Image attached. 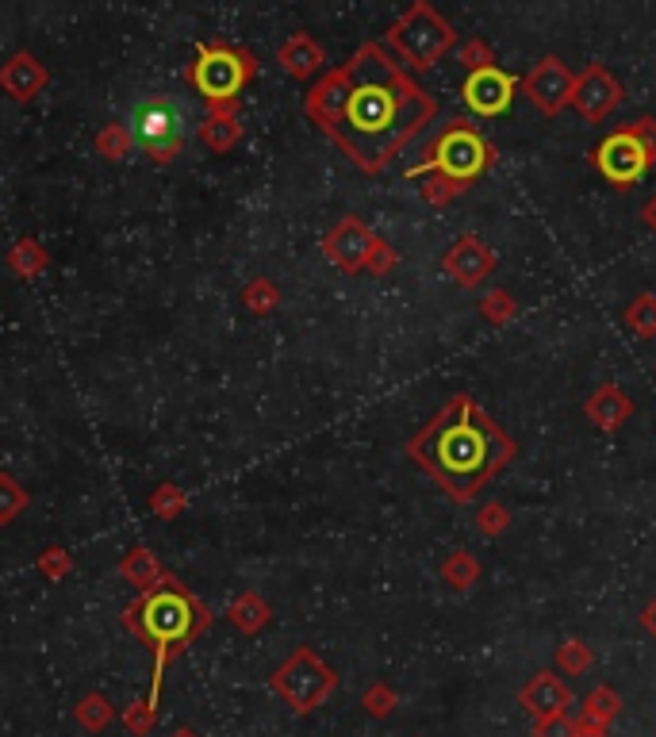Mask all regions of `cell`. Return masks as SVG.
Masks as SVG:
<instances>
[{"label": "cell", "instance_id": "cell-1", "mask_svg": "<svg viewBox=\"0 0 656 737\" xmlns=\"http://www.w3.org/2000/svg\"><path fill=\"white\" fill-rule=\"evenodd\" d=\"M349 77V104L331 131L357 166L377 174L434 120L437 104L380 43H365L357 51Z\"/></svg>", "mask_w": 656, "mask_h": 737}, {"label": "cell", "instance_id": "cell-2", "mask_svg": "<svg viewBox=\"0 0 656 737\" xmlns=\"http://www.w3.org/2000/svg\"><path fill=\"white\" fill-rule=\"evenodd\" d=\"M408 454L453 495L468 503L507 461L514 457V442L476 407L468 395H457L442 415L408 446Z\"/></svg>", "mask_w": 656, "mask_h": 737}, {"label": "cell", "instance_id": "cell-3", "mask_svg": "<svg viewBox=\"0 0 656 737\" xmlns=\"http://www.w3.org/2000/svg\"><path fill=\"white\" fill-rule=\"evenodd\" d=\"M491 166V146L480 131H472L468 123L453 120L442 135L434 138L431 154H426L419 166L408 169V177H434L426 200L431 204H445L457 192H465L483 169Z\"/></svg>", "mask_w": 656, "mask_h": 737}, {"label": "cell", "instance_id": "cell-4", "mask_svg": "<svg viewBox=\"0 0 656 737\" xmlns=\"http://www.w3.org/2000/svg\"><path fill=\"white\" fill-rule=\"evenodd\" d=\"M388 43L396 46L403 62H408L415 74H426L434 62H442L445 51L457 46V31L445 15H437L426 0H415L400 20L388 31Z\"/></svg>", "mask_w": 656, "mask_h": 737}, {"label": "cell", "instance_id": "cell-5", "mask_svg": "<svg viewBox=\"0 0 656 737\" xmlns=\"http://www.w3.org/2000/svg\"><path fill=\"white\" fill-rule=\"evenodd\" d=\"M131 135L138 150L154 158H174L189 138V108L174 97H146L131 112Z\"/></svg>", "mask_w": 656, "mask_h": 737}, {"label": "cell", "instance_id": "cell-6", "mask_svg": "<svg viewBox=\"0 0 656 737\" xmlns=\"http://www.w3.org/2000/svg\"><path fill=\"white\" fill-rule=\"evenodd\" d=\"M591 161H596V169L614 185V189H630V185H637L645 177V169L653 166L649 154H645V146L637 143V135L630 127L611 131V135L599 143V150L591 154Z\"/></svg>", "mask_w": 656, "mask_h": 737}, {"label": "cell", "instance_id": "cell-7", "mask_svg": "<svg viewBox=\"0 0 656 737\" xmlns=\"http://www.w3.org/2000/svg\"><path fill=\"white\" fill-rule=\"evenodd\" d=\"M143 626L154 641H158V672L166 665V649L185 641L192 634V603L177 592H158L146 600L143 607Z\"/></svg>", "mask_w": 656, "mask_h": 737}, {"label": "cell", "instance_id": "cell-8", "mask_svg": "<svg viewBox=\"0 0 656 737\" xmlns=\"http://www.w3.org/2000/svg\"><path fill=\"white\" fill-rule=\"evenodd\" d=\"M514 89H519V77L507 74V69H499V66H488V69H476V74L465 77L460 100H465L468 112L483 115V120H496V115H503L507 108L514 104Z\"/></svg>", "mask_w": 656, "mask_h": 737}, {"label": "cell", "instance_id": "cell-9", "mask_svg": "<svg viewBox=\"0 0 656 737\" xmlns=\"http://www.w3.org/2000/svg\"><path fill=\"white\" fill-rule=\"evenodd\" d=\"M246 62H242V54L226 51V46H200V62L197 69H192V81H197V89L204 92V97L212 100H231L234 92L242 89V81H246Z\"/></svg>", "mask_w": 656, "mask_h": 737}, {"label": "cell", "instance_id": "cell-10", "mask_svg": "<svg viewBox=\"0 0 656 737\" xmlns=\"http://www.w3.org/2000/svg\"><path fill=\"white\" fill-rule=\"evenodd\" d=\"M522 92H526V100L537 108V112L557 115L565 104H572L576 74L560 58H542L526 74V81H522Z\"/></svg>", "mask_w": 656, "mask_h": 737}, {"label": "cell", "instance_id": "cell-11", "mask_svg": "<svg viewBox=\"0 0 656 737\" xmlns=\"http://www.w3.org/2000/svg\"><path fill=\"white\" fill-rule=\"evenodd\" d=\"M280 692L296 703V711H311L319 700H326V692L334 688V672L326 665H319L311 654H300L285 672L277 677Z\"/></svg>", "mask_w": 656, "mask_h": 737}, {"label": "cell", "instance_id": "cell-12", "mask_svg": "<svg viewBox=\"0 0 656 737\" xmlns=\"http://www.w3.org/2000/svg\"><path fill=\"white\" fill-rule=\"evenodd\" d=\"M622 100V85L611 77V69L603 66H588L580 77H576V92H572V108L583 115V120L599 123L611 115V108Z\"/></svg>", "mask_w": 656, "mask_h": 737}, {"label": "cell", "instance_id": "cell-13", "mask_svg": "<svg viewBox=\"0 0 656 737\" xmlns=\"http://www.w3.org/2000/svg\"><path fill=\"white\" fill-rule=\"evenodd\" d=\"M445 273L453 277V281L460 284V289H476V284L483 281V277L491 273V266H496V254L488 250V243L476 235H465L457 238V243L449 246V254H445Z\"/></svg>", "mask_w": 656, "mask_h": 737}, {"label": "cell", "instance_id": "cell-14", "mask_svg": "<svg viewBox=\"0 0 656 737\" xmlns=\"http://www.w3.org/2000/svg\"><path fill=\"white\" fill-rule=\"evenodd\" d=\"M519 703L534 715V723H545V718L568 715L572 692H568L565 680H560L557 672H537V677L519 692Z\"/></svg>", "mask_w": 656, "mask_h": 737}, {"label": "cell", "instance_id": "cell-15", "mask_svg": "<svg viewBox=\"0 0 656 737\" xmlns=\"http://www.w3.org/2000/svg\"><path fill=\"white\" fill-rule=\"evenodd\" d=\"M373 243L377 238L369 235V231L362 227L357 220H346V223H338L334 227V235L326 238V254H331L334 261H338L342 269H365L369 266V254H373Z\"/></svg>", "mask_w": 656, "mask_h": 737}, {"label": "cell", "instance_id": "cell-16", "mask_svg": "<svg viewBox=\"0 0 656 737\" xmlns=\"http://www.w3.org/2000/svg\"><path fill=\"white\" fill-rule=\"evenodd\" d=\"M583 411H588V418L599 431H619V426L634 415V400H630L619 384H599L596 392L588 395Z\"/></svg>", "mask_w": 656, "mask_h": 737}, {"label": "cell", "instance_id": "cell-17", "mask_svg": "<svg viewBox=\"0 0 656 737\" xmlns=\"http://www.w3.org/2000/svg\"><path fill=\"white\" fill-rule=\"evenodd\" d=\"M349 89H354V77H349V69H338V74H331L315 89V97H311V108H315V112L323 115L326 127H334V123L342 120V112H346V104H349Z\"/></svg>", "mask_w": 656, "mask_h": 737}, {"label": "cell", "instance_id": "cell-18", "mask_svg": "<svg viewBox=\"0 0 656 737\" xmlns=\"http://www.w3.org/2000/svg\"><path fill=\"white\" fill-rule=\"evenodd\" d=\"M622 700L611 692V688H596V692L583 700L580 718H576V730H607V726L619 718Z\"/></svg>", "mask_w": 656, "mask_h": 737}, {"label": "cell", "instance_id": "cell-19", "mask_svg": "<svg viewBox=\"0 0 656 737\" xmlns=\"http://www.w3.org/2000/svg\"><path fill=\"white\" fill-rule=\"evenodd\" d=\"M442 580L449 588H457V592H465V588H472L476 580H480V565H476V557L465 554V549H453L449 561L442 565Z\"/></svg>", "mask_w": 656, "mask_h": 737}, {"label": "cell", "instance_id": "cell-20", "mask_svg": "<svg viewBox=\"0 0 656 737\" xmlns=\"http://www.w3.org/2000/svg\"><path fill=\"white\" fill-rule=\"evenodd\" d=\"M591 661H596V654H591V646L588 641H580V638H568L565 646L553 654V665H557L565 677H580V672H588Z\"/></svg>", "mask_w": 656, "mask_h": 737}, {"label": "cell", "instance_id": "cell-21", "mask_svg": "<svg viewBox=\"0 0 656 737\" xmlns=\"http://www.w3.org/2000/svg\"><path fill=\"white\" fill-rule=\"evenodd\" d=\"M280 62H285L288 69H292V74H311V69L319 66V62H323V51H319L315 43H311V38H292V43L285 46V51H280Z\"/></svg>", "mask_w": 656, "mask_h": 737}, {"label": "cell", "instance_id": "cell-22", "mask_svg": "<svg viewBox=\"0 0 656 737\" xmlns=\"http://www.w3.org/2000/svg\"><path fill=\"white\" fill-rule=\"evenodd\" d=\"M626 327L642 338H656V297L653 292H642V297L626 308Z\"/></svg>", "mask_w": 656, "mask_h": 737}, {"label": "cell", "instance_id": "cell-23", "mask_svg": "<svg viewBox=\"0 0 656 737\" xmlns=\"http://www.w3.org/2000/svg\"><path fill=\"white\" fill-rule=\"evenodd\" d=\"M480 312H483V320H491V323H511L514 315H519V308H514V297H511V292L491 289L488 297L480 300Z\"/></svg>", "mask_w": 656, "mask_h": 737}, {"label": "cell", "instance_id": "cell-24", "mask_svg": "<svg viewBox=\"0 0 656 737\" xmlns=\"http://www.w3.org/2000/svg\"><path fill=\"white\" fill-rule=\"evenodd\" d=\"M457 58H460V66H465L468 74L496 66V54H491V46L483 43V38H468V43H460L457 46Z\"/></svg>", "mask_w": 656, "mask_h": 737}, {"label": "cell", "instance_id": "cell-25", "mask_svg": "<svg viewBox=\"0 0 656 737\" xmlns=\"http://www.w3.org/2000/svg\"><path fill=\"white\" fill-rule=\"evenodd\" d=\"M507 523H511V511H507L503 503H483L480 515H476V526H480V534H488V538L503 534Z\"/></svg>", "mask_w": 656, "mask_h": 737}, {"label": "cell", "instance_id": "cell-26", "mask_svg": "<svg viewBox=\"0 0 656 737\" xmlns=\"http://www.w3.org/2000/svg\"><path fill=\"white\" fill-rule=\"evenodd\" d=\"M365 707L373 711V715H392V707H396V692L388 684H373L369 692H365Z\"/></svg>", "mask_w": 656, "mask_h": 737}, {"label": "cell", "instance_id": "cell-27", "mask_svg": "<svg viewBox=\"0 0 656 737\" xmlns=\"http://www.w3.org/2000/svg\"><path fill=\"white\" fill-rule=\"evenodd\" d=\"M630 131H634L637 143L645 146L649 161H656V120H653V115H642V120H637V123H630Z\"/></svg>", "mask_w": 656, "mask_h": 737}, {"label": "cell", "instance_id": "cell-28", "mask_svg": "<svg viewBox=\"0 0 656 737\" xmlns=\"http://www.w3.org/2000/svg\"><path fill=\"white\" fill-rule=\"evenodd\" d=\"M576 723L568 715H557V718H545V723H537V737H576Z\"/></svg>", "mask_w": 656, "mask_h": 737}, {"label": "cell", "instance_id": "cell-29", "mask_svg": "<svg viewBox=\"0 0 656 737\" xmlns=\"http://www.w3.org/2000/svg\"><path fill=\"white\" fill-rule=\"evenodd\" d=\"M392 266H396L392 246L380 243V238H377V243H373V254H369V269H373V273H388V269H392Z\"/></svg>", "mask_w": 656, "mask_h": 737}, {"label": "cell", "instance_id": "cell-30", "mask_svg": "<svg viewBox=\"0 0 656 737\" xmlns=\"http://www.w3.org/2000/svg\"><path fill=\"white\" fill-rule=\"evenodd\" d=\"M642 623H645V630H649V634H653V638H656V600L649 603V607H645Z\"/></svg>", "mask_w": 656, "mask_h": 737}, {"label": "cell", "instance_id": "cell-31", "mask_svg": "<svg viewBox=\"0 0 656 737\" xmlns=\"http://www.w3.org/2000/svg\"><path fill=\"white\" fill-rule=\"evenodd\" d=\"M645 223H649V227L656 231V197L649 200V204H645Z\"/></svg>", "mask_w": 656, "mask_h": 737}, {"label": "cell", "instance_id": "cell-32", "mask_svg": "<svg viewBox=\"0 0 656 737\" xmlns=\"http://www.w3.org/2000/svg\"><path fill=\"white\" fill-rule=\"evenodd\" d=\"M576 737H607V730H580Z\"/></svg>", "mask_w": 656, "mask_h": 737}]
</instances>
